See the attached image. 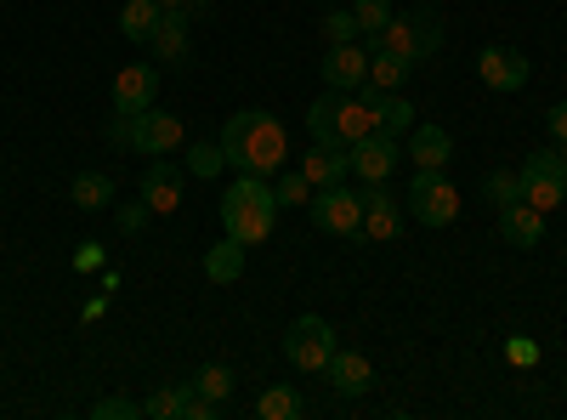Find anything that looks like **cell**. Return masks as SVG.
<instances>
[{
    "label": "cell",
    "mask_w": 567,
    "mask_h": 420,
    "mask_svg": "<svg viewBox=\"0 0 567 420\" xmlns=\"http://www.w3.org/2000/svg\"><path fill=\"white\" fill-rule=\"evenodd\" d=\"M403 233V199L386 188V182H369V194H363V227H358V239L369 245H392Z\"/></svg>",
    "instance_id": "cell-8"
},
{
    "label": "cell",
    "mask_w": 567,
    "mask_h": 420,
    "mask_svg": "<svg viewBox=\"0 0 567 420\" xmlns=\"http://www.w3.org/2000/svg\"><path fill=\"white\" fill-rule=\"evenodd\" d=\"M336 109H341V91H323V98L307 109V131H312V143H341V120H336Z\"/></svg>",
    "instance_id": "cell-23"
},
{
    "label": "cell",
    "mask_w": 567,
    "mask_h": 420,
    "mask_svg": "<svg viewBox=\"0 0 567 420\" xmlns=\"http://www.w3.org/2000/svg\"><path fill=\"white\" fill-rule=\"evenodd\" d=\"M159 7H165V12H182V18H194V12L210 7V0H159Z\"/></svg>",
    "instance_id": "cell-40"
},
{
    "label": "cell",
    "mask_w": 567,
    "mask_h": 420,
    "mask_svg": "<svg viewBox=\"0 0 567 420\" xmlns=\"http://www.w3.org/2000/svg\"><path fill=\"white\" fill-rule=\"evenodd\" d=\"M307 216H312L318 233H336V239H358V227H363V194L341 188V182H329V188H312Z\"/></svg>",
    "instance_id": "cell-7"
},
{
    "label": "cell",
    "mask_w": 567,
    "mask_h": 420,
    "mask_svg": "<svg viewBox=\"0 0 567 420\" xmlns=\"http://www.w3.org/2000/svg\"><path fill=\"white\" fill-rule=\"evenodd\" d=\"M272 194H278V205H307V199H312V182H307L301 171L284 165V171H278V182H272Z\"/></svg>",
    "instance_id": "cell-29"
},
{
    "label": "cell",
    "mask_w": 567,
    "mask_h": 420,
    "mask_svg": "<svg viewBox=\"0 0 567 420\" xmlns=\"http://www.w3.org/2000/svg\"><path fill=\"white\" fill-rule=\"evenodd\" d=\"M256 414H261V420H290V414H301L296 387H267V392L256 398Z\"/></svg>",
    "instance_id": "cell-27"
},
{
    "label": "cell",
    "mask_w": 567,
    "mask_h": 420,
    "mask_svg": "<svg viewBox=\"0 0 567 420\" xmlns=\"http://www.w3.org/2000/svg\"><path fill=\"white\" fill-rule=\"evenodd\" d=\"M336 330H329V318L318 313H301L290 330H284V358H290L301 376H318V369H329V358H336Z\"/></svg>",
    "instance_id": "cell-5"
},
{
    "label": "cell",
    "mask_w": 567,
    "mask_h": 420,
    "mask_svg": "<svg viewBox=\"0 0 567 420\" xmlns=\"http://www.w3.org/2000/svg\"><path fill=\"white\" fill-rule=\"evenodd\" d=\"M159 18H165L159 0H125V7H120V34H125L131 45H148L154 29H159Z\"/></svg>",
    "instance_id": "cell-20"
},
{
    "label": "cell",
    "mask_w": 567,
    "mask_h": 420,
    "mask_svg": "<svg viewBox=\"0 0 567 420\" xmlns=\"http://www.w3.org/2000/svg\"><path fill=\"white\" fill-rule=\"evenodd\" d=\"M437 45H443V18L437 7H414V12H392V23L381 34H369V52H392L403 63H425V58H437Z\"/></svg>",
    "instance_id": "cell-3"
},
{
    "label": "cell",
    "mask_w": 567,
    "mask_h": 420,
    "mask_svg": "<svg viewBox=\"0 0 567 420\" xmlns=\"http://www.w3.org/2000/svg\"><path fill=\"white\" fill-rule=\"evenodd\" d=\"M505 358H511L516 369H534V363H539V347H534L528 336H511V341H505Z\"/></svg>",
    "instance_id": "cell-36"
},
{
    "label": "cell",
    "mask_w": 567,
    "mask_h": 420,
    "mask_svg": "<svg viewBox=\"0 0 567 420\" xmlns=\"http://www.w3.org/2000/svg\"><path fill=\"white\" fill-rule=\"evenodd\" d=\"M221 165H227L221 143H194V154H187V171L194 176H221Z\"/></svg>",
    "instance_id": "cell-31"
},
{
    "label": "cell",
    "mask_w": 567,
    "mask_h": 420,
    "mask_svg": "<svg viewBox=\"0 0 567 420\" xmlns=\"http://www.w3.org/2000/svg\"><path fill=\"white\" fill-rule=\"evenodd\" d=\"M403 205H409V216H414L420 227H449V222L460 216V188H454L443 171H414Z\"/></svg>",
    "instance_id": "cell-6"
},
{
    "label": "cell",
    "mask_w": 567,
    "mask_h": 420,
    "mask_svg": "<svg viewBox=\"0 0 567 420\" xmlns=\"http://www.w3.org/2000/svg\"><path fill=\"white\" fill-rule=\"evenodd\" d=\"M176 409H182L176 387H159V392H148V403H142V414H148V420H176Z\"/></svg>",
    "instance_id": "cell-34"
},
{
    "label": "cell",
    "mask_w": 567,
    "mask_h": 420,
    "mask_svg": "<svg viewBox=\"0 0 567 420\" xmlns=\"http://www.w3.org/2000/svg\"><path fill=\"white\" fill-rule=\"evenodd\" d=\"M176 398H182L176 420H216V414H221V403H216V398H205L194 381H176Z\"/></svg>",
    "instance_id": "cell-26"
},
{
    "label": "cell",
    "mask_w": 567,
    "mask_h": 420,
    "mask_svg": "<svg viewBox=\"0 0 567 420\" xmlns=\"http://www.w3.org/2000/svg\"><path fill=\"white\" fill-rule=\"evenodd\" d=\"M69 199H74L80 211H109V205H114V176H109V171H80L74 188H69Z\"/></svg>",
    "instance_id": "cell-22"
},
{
    "label": "cell",
    "mask_w": 567,
    "mask_h": 420,
    "mask_svg": "<svg viewBox=\"0 0 567 420\" xmlns=\"http://www.w3.org/2000/svg\"><path fill=\"white\" fill-rule=\"evenodd\" d=\"M352 18L363 34H381L392 23V0H352Z\"/></svg>",
    "instance_id": "cell-30"
},
{
    "label": "cell",
    "mask_w": 567,
    "mask_h": 420,
    "mask_svg": "<svg viewBox=\"0 0 567 420\" xmlns=\"http://www.w3.org/2000/svg\"><path fill=\"white\" fill-rule=\"evenodd\" d=\"M148 52L154 63L165 69H194V18H182V12H165L154 40H148Z\"/></svg>",
    "instance_id": "cell-12"
},
{
    "label": "cell",
    "mask_w": 567,
    "mask_h": 420,
    "mask_svg": "<svg viewBox=\"0 0 567 420\" xmlns=\"http://www.w3.org/2000/svg\"><path fill=\"white\" fill-rule=\"evenodd\" d=\"M74 267H80V273H97V267H103V245H97V239H85V245L74 250Z\"/></svg>",
    "instance_id": "cell-38"
},
{
    "label": "cell",
    "mask_w": 567,
    "mask_h": 420,
    "mask_svg": "<svg viewBox=\"0 0 567 420\" xmlns=\"http://www.w3.org/2000/svg\"><path fill=\"white\" fill-rule=\"evenodd\" d=\"M483 194H488V205H494V211H505V205L516 199V171H488Z\"/></svg>",
    "instance_id": "cell-33"
},
{
    "label": "cell",
    "mask_w": 567,
    "mask_h": 420,
    "mask_svg": "<svg viewBox=\"0 0 567 420\" xmlns=\"http://www.w3.org/2000/svg\"><path fill=\"white\" fill-rule=\"evenodd\" d=\"M216 216H221L227 239H239L245 250H250V245H267L272 227H278V194H272V182H267V176H239V182L221 194Z\"/></svg>",
    "instance_id": "cell-2"
},
{
    "label": "cell",
    "mask_w": 567,
    "mask_h": 420,
    "mask_svg": "<svg viewBox=\"0 0 567 420\" xmlns=\"http://www.w3.org/2000/svg\"><path fill=\"white\" fill-rule=\"evenodd\" d=\"M233 381H239V376H233L227 363H205L199 376H194V387H199L205 398H216V403H227V398H233Z\"/></svg>",
    "instance_id": "cell-28"
},
{
    "label": "cell",
    "mask_w": 567,
    "mask_h": 420,
    "mask_svg": "<svg viewBox=\"0 0 567 420\" xmlns=\"http://www.w3.org/2000/svg\"><path fill=\"white\" fill-rule=\"evenodd\" d=\"M528 58L516 52V45H483L477 52V80L488 85V91H523L528 85Z\"/></svg>",
    "instance_id": "cell-11"
},
{
    "label": "cell",
    "mask_w": 567,
    "mask_h": 420,
    "mask_svg": "<svg viewBox=\"0 0 567 420\" xmlns=\"http://www.w3.org/2000/svg\"><path fill=\"white\" fill-rule=\"evenodd\" d=\"M159 98V69L154 63H125L114 74V114H142V109H154Z\"/></svg>",
    "instance_id": "cell-13"
},
{
    "label": "cell",
    "mask_w": 567,
    "mask_h": 420,
    "mask_svg": "<svg viewBox=\"0 0 567 420\" xmlns=\"http://www.w3.org/2000/svg\"><path fill=\"white\" fill-rule=\"evenodd\" d=\"M323 69V85L329 91H358L369 80V45L347 40V45H329V58L318 63Z\"/></svg>",
    "instance_id": "cell-15"
},
{
    "label": "cell",
    "mask_w": 567,
    "mask_h": 420,
    "mask_svg": "<svg viewBox=\"0 0 567 420\" xmlns=\"http://www.w3.org/2000/svg\"><path fill=\"white\" fill-rule=\"evenodd\" d=\"M148 199H136V205H120V233H142V227H148Z\"/></svg>",
    "instance_id": "cell-37"
},
{
    "label": "cell",
    "mask_w": 567,
    "mask_h": 420,
    "mask_svg": "<svg viewBox=\"0 0 567 420\" xmlns=\"http://www.w3.org/2000/svg\"><path fill=\"white\" fill-rule=\"evenodd\" d=\"M499 239L516 245V250H534V245L545 239V211H534L528 199H511V205L499 211Z\"/></svg>",
    "instance_id": "cell-17"
},
{
    "label": "cell",
    "mask_w": 567,
    "mask_h": 420,
    "mask_svg": "<svg viewBox=\"0 0 567 420\" xmlns=\"http://www.w3.org/2000/svg\"><path fill=\"white\" fill-rule=\"evenodd\" d=\"M97 420H136L142 414V403L136 398H97V409H91Z\"/></svg>",
    "instance_id": "cell-35"
},
{
    "label": "cell",
    "mask_w": 567,
    "mask_h": 420,
    "mask_svg": "<svg viewBox=\"0 0 567 420\" xmlns=\"http://www.w3.org/2000/svg\"><path fill=\"white\" fill-rule=\"evenodd\" d=\"M409 74H414V63H403V58H392V52H369V85H374V91H403Z\"/></svg>",
    "instance_id": "cell-24"
},
{
    "label": "cell",
    "mask_w": 567,
    "mask_h": 420,
    "mask_svg": "<svg viewBox=\"0 0 567 420\" xmlns=\"http://www.w3.org/2000/svg\"><path fill=\"white\" fill-rule=\"evenodd\" d=\"M358 34H363V29H358L352 7H347V12H329V18H323V40H329V45H347V40H358Z\"/></svg>",
    "instance_id": "cell-32"
},
{
    "label": "cell",
    "mask_w": 567,
    "mask_h": 420,
    "mask_svg": "<svg viewBox=\"0 0 567 420\" xmlns=\"http://www.w3.org/2000/svg\"><path fill=\"white\" fill-rule=\"evenodd\" d=\"M374 103H381V131H392V136L414 131V103L403 98V91H374Z\"/></svg>",
    "instance_id": "cell-25"
},
{
    "label": "cell",
    "mask_w": 567,
    "mask_h": 420,
    "mask_svg": "<svg viewBox=\"0 0 567 420\" xmlns=\"http://www.w3.org/2000/svg\"><path fill=\"white\" fill-rule=\"evenodd\" d=\"M216 143H221L227 165L239 171V176H278L284 160H290V131H284V120L267 114V109L227 114V125H221Z\"/></svg>",
    "instance_id": "cell-1"
},
{
    "label": "cell",
    "mask_w": 567,
    "mask_h": 420,
    "mask_svg": "<svg viewBox=\"0 0 567 420\" xmlns=\"http://www.w3.org/2000/svg\"><path fill=\"white\" fill-rule=\"evenodd\" d=\"M516 199H528L534 211H556L561 199H567V154H556V148H539L523 171H516Z\"/></svg>",
    "instance_id": "cell-4"
},
{
    "label": "cell",
    "mask_w": 567,
    "mask_h": 420,
    "mask_svg": "<svg viewBox=\"0 0 567 420\" xmlns=\"http://www.w3.org/2000/svg\"><path fill=\"white\" fill-rule=\"evenodd\" d=\"M403 154L414 160V171H443V165L454 160V136H449L443 125H420V120H414Z\"/></svg>",
    "instance_id": "cell-18"
},
{
    "label": "cell",
    "mask_w": 567,
    "mask_h": 420,
    "mask_svg": "<svg viewBox=\"0 0 567 420\" xmlns=\"http://www.w3.org/2000/svg\"><path fill=\"white\" fill-rule=\"evenodd\" d=\"M398 160H403V143L392 131H374V136H363V143H352V171L363 182H386L398 171Z\"/></svg>",
    "instance_id": "cell-14"
},
{
    "label": "cell",
    "mask_w": 567,
    "mask_h": 420,
    "mask_svg": "<svg viewBox=\"0 0 567 420\" xmlns=\"http://www.w3.org/2000/svg\"><path fill=\"white\" fill-rule=\"evenodd\" d=\"M245 245L239 239H221V245H210L205 250V278L210 285H239V273H245Z\"/></svg>",
    "instance_id": "cell-21"
},
{
    "label": "cell",
    "mask_w": 567,
    "mask_h": 420,
    "mask_svg": "<svg viewBox=\"0 0 567 420\" xmlns=\"http://www.w3.org/2000/svg\"><path fill=\"white\" fill-rule=\"evenodd\" d=\"M182 120L176 114H165V109H142V114H131V154H176L182 148Z\"/></svg>",
    "instance_id": "cell-9"
},
{
    "label": "cell",
    "mask_w": 567,
    "mask_h": 420,
    "mask_svg": "<svg viewBox=\"0 0 567 420\" xmlns=\"http://www.w3.org/2000/svg\"><path fill=\"white\" fill-rule=\"evenodd\" d=\"M352 171V148L347 143H312V154L301 160V176L312 188H329V182H341Z\"/></svg>",
    "instance_id": "cell-19"
},
{
    "label": "cell",
    "mask_w": 567,
    "mask_h": 420,
    "mask_svg": "<svg viewBox=\"0 0 567 420\" xmlns=\"http://www.w3.org/2000/svg\"><path fill=\"white\" fill-rule=\"evenodd\" d=\"M545 125H550V136H556V148H567V103H556V109L545 114Z\"/></svg>",
    "instance_id": "cell-39"
},
{
    "label": "cell",
    "mask_w": 567,
    "mask_h": 420,
    "mask_svg": "<svg viewBox=\"0 0 567 420\" xmlns=\"http://www.w3.org/2000/svg\"><path fill=\"white\" fill-rule=\"evenodd\" d=\"M323 376H329V387H336L341 398H363L374 387V363L363 352H352V347H336V358H329Z\"/></svg>",
    "instance_id": "cell-16"
},
{
    "label": "cell",
    "mask_w": 567,
    "mask_h": 420,
    "mask_svg": "<svg viewBox=\"0 0 567 420\" xmlns=\"http://www.w3.org/2000/svg\"><path fill=\"white\" fill-rule=\"evenodd\" d=\"M182 194H187V171H182L171 154H159V160L142 165V199H148L154 216H171V211L182 205Z\"/></svg>",
    "instance_id": "cell-10"
}]
</instances>
